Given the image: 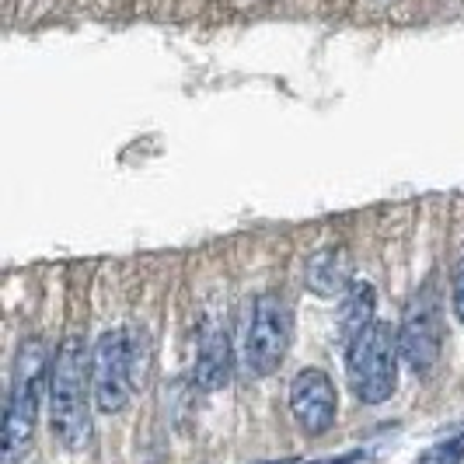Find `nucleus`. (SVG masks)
<instances>
[{
    "mask_svg": "<svg viewBox=\"0 0 464 464\" xmlns=\"http://www.w3.org/2000/svg\"><path fill=\"white\" fill-rule=\"evenodd\" d=\"M373 307H377V290H373V283H363V279H356L346 294L339 297V339L346 346L360 332H367L377 322Z\"/></svg>",
    "mask_w": 464,
    "mask_h": 464,
    "instance_id": "obj_10",
    "label": "nucleus"
},
{
    "mask_svg": "<svg viewBox=\"0 0 464 464\" xmlns=\"http://www.w3.org/2000/svg\"><path fill=\"white\" fill-rule=\"evenodd\" d=\"M398 332L384 322H373L346 346L349 388L363 405H381L398 388Z\"/></svg>",
    "mask_w": 464,
    "mask_h": 464,
    "instance_id": "obj_3",
    "label": "nucleus"
},
{
    "mask_svg": "<svg viewBox=\"0 0 464 464\" xmlns=\"http://www.w3.org/2000/svg\"><path fill=\"white\" fill-rule=\"evenodd\" d=\"M450 307H454V318L464 325V258L454 269V279H450Z\"/></svg>",
    "mask_w": 464,
    "mask_h": 464,
    "instance_id": "obj_12",
    "label": "nucleus"
},
{
    "mask_svg": "<svg viewBox=\"0 0 464 464\" xmlns=\"http://www.w3.org/2000/svg\"><path fill=\"white\" fill-rule=\"evenodd\" d=\"M196 384L203 392H220L231 384L234 373V349L231 339L224 332H209L199 346V356H196Z\"/></svg>",
    "mask_w": 464,
    "mask_h": 464,
    "instance_id": "obj_9",
    "label": "nucleus"
},
{
    "mask_svg": "<svg viewBox=\"0 0 464 464\" xmlns=\"http://www.w3.org/2000/svg\"><path fill=\"white\" fill-rule=\"evenodd\" d=\"M133 353H137V343H133V332L130 328H116V332H105L92 349V398L94 409L105 412V416H116L130 405V395H133Z\"/></svg>",
    "mask_w": 464,
    "mask_h": 464,
    "instance_id": "obj_4",
    "label": "nucleus"
},
{
    "mask_svg": "<svg viewBox=\"0 0 464 464\" xmlns=\"http://www.w3.org/2000/svg\"><path fill=\"white\" fill-rule=\"evenodd\" d=\"M92 367H84V339L67 335L49 363V426L67 450H84L92 443Z\"/></svg>",
    "mask_w": 464,
    "mask_h": 464,
    "instance_id": "obj_1",
    "label": "nucleus"
},
{
    "mask_svg": "<svg viewBox=\"0 0 464 464\" xmlns=\"http://www.w3.org/2000/svg\"><path fill=\"white\" fill-rule=\"evenodd\" d=\"M461 461H464V433L437 443V447H430V450L419 458V464H461Z\"/></svg>",
    "mask_w": 464,
    "mask_h": 464,
    "instance_id": "obj_11",
    "label": "nucleus"
},
{
    "mask_svg": "<svg viewBox=\"0 0 464 464\" xmlns=\"http://www.w3.org/2000/svg\"><path fill=\"white\" fill-rule=\"evenodd\" d=\"M43 384H49V353L46 343L32 335L14 356L11 398H7V416H4V464H18L24 450L32 447L35 419L43 405Z\"/></svg>",
    "mask_w": 464,
    "mask_h": 464,
    "instance_id": "obj_2",
    "label": "nucleus"
},
{
    "mask_svg": "<svg viewBox=\"0 0 464 464\" xmlns=\"http://www.w3.org/2000/svg\"><path fill=\"white\" fill-rule=\"evenodd\" d=\"M294 339V311L276 294H262L252 304V322L245 335V371L252 377H269L279 371Z\"/></svg>",
    "mask_w": 464,
    "mask_h": 464,
    "instance_id": "obj_5",
    "label": "nucleus"
},
{
    "mask_svg": "<svg viewBox=\"0 0 464 464\" xmlns=\"http://www.w3.org/2000/svg\"><path fill=\"white\" fill-rule=\"evenodd\" d=\"M398 349H401V360L409 363V371L430 373L437 367L443 349V314L433 279L426 286H419L412 301L405 304V314L398 325Z\"/></svg>",
    "mask_w": 464,
    "mask_h": 464,
    "instance_id": "obj_6",
    "label": "nucleus"
},
{
    "mask_svg": "<svg viewBox=\"0 0 464 464\" xmlns=\"http://www.w3.org/2000/svg\"><path fill=\"white\" fill-rule=\"evenodd\" d=\"M290 412L307 437L328 433L335 426V416H339V395H335L332 377L318 367H307L297 373L290 384Z\"/></svg>",
    "mask_w": 464,
    "mask_h": 464,
    "instance_id": "obj_7",
    "label": "nucleus"
},
{
    "mask_svg": "<svg viewBox=\"0 0 464 464\" xmlns=\"http://www.w3.org/2000/svg\"><path fill=\"white\" fill-rule=\"evenodd\" d=\"M304 283L314 297H325V301H335L343 297L349 286L356 283L353 279V258H349L346 248H322L307 258V269H304Z\"/></svg>",
    "mask_w": 464,
    "mask_h": 464,
    "instance_id": "obj_8",
    "label": "nucleus"
}]
</instances>
